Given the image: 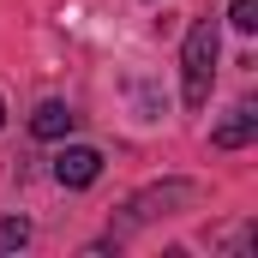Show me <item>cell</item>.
Listing matches in <instances>:
<instances>
[{
	"mask_svg": "<svg viewBox=\"0 0 258 258\" xmlns=\"http://www.w3.org/2000/svg\"><path fill=\"white\" fill-rule=\"evenodd\" d=\"M72 126H78V114H72L66 102H42V108L30 114V132H36V138H72Z\"/></svg>",
	"mask_w": 258,
	"mask_h": 258,
	"instance_id": "5",
	"label": "cell"
},
{
	"mask_svg": "<svg viewBox=\"0 0 258 258\" xmlns=\"http://www.w3.org/2000/svg\"><path fill=\"white\" fill-rule=\"evenodd\" d=\"M54 180L60 186H96L102 180V150H90V144H66L60 156H54Z\"/></svg>",
	"mask_w": 258,
	"mask_h": 258,
	"instance_id": "3",
	"label": "cell"
},
{
	"mask_svg": "<svg viewBox=\"0 0 258 258\" xmlns=\"http://www.w3.org/2000/svg\"><path fill=\"white\" fill-rule=\"evenodd\" d=\"M198 186L192 180H162V186H144L138 198H126V210L114 216V246L126 240V234H138L144 222H156V216H174V210H192L198 204Z\"/></svg>",
	"mask_w": 258,
	"mask_h": 258,
	"instance_id": "2",
	"label": "cell"
},
{
	"mask_svg": "<svg viewBox=\"0 0 258 258\" xmlns=\"http://www.w3.org/2000/svg\"><path fill=\"white\" fill-rule=\"evenodd\" d=\"M18 246H30V222L24 216H0V252H18Z\"/></svg>",
	"mask_w": 258,
	"mask_h": 258,
	"instance_id": "6",
	"label": "cell"
},
{
	"mask_svg": "<svg viewBox=\"0 0 258 258\" xmlns=\"http://www.w3.org/2000/svg\"><path fill=\"white\" fill-rule=\"evenodd\" d=\"M252 138H258V108H252V102H234V108H228V120L210 132V144H216V150H246Z\"/></svg>",
	"mask_w": 258,
	"mask_h": 258,
	"instance_id": "4",
	"label": "cell"
},
{
	"mask_svg": "<svg viewBox=\"0 0 258 258\" xmlns=\"http://www.w3.org/2000/svg\"><path fill=\"white\" fill-rule=\"evenodd\" d=\"M0 126H6V102H0Z\"/></svg>",
	"mask_w": 258,
	"mask_h": 258,
	"instance_id": "8",
	"label": "cell"
},
{
	"mask_svg": "<svg viewBox=\"0 0 258 258\" xmlns=\"http://www.w3.org/2000/svg\"><path fill=\"white\" fill-rule=\"evenodd\" d=\"M228 24H234L240 36H252L258 30V0H228Z\"/></svg>",
	"mask_w": 258,
	"mask_h": 258,
	"instance_id": "7",
	"label": "cell"
},
{
	"mask_svg": "<svg viewBox=\"0 0 258 258\" xmlns=\"http://www.w3.org/2000/svg\"><path fill=\"white\" fill-rule=\"evenodd\" d=\"M216 54H222V30H216V18H198L192 30H186V48H180V102L186 108H204L210 102Z\"/></svg>",
	"mask_w": 258,
	"mask_h": 258,
	"instance_id": "1",
	"label": "cell"
}]
</instances>
